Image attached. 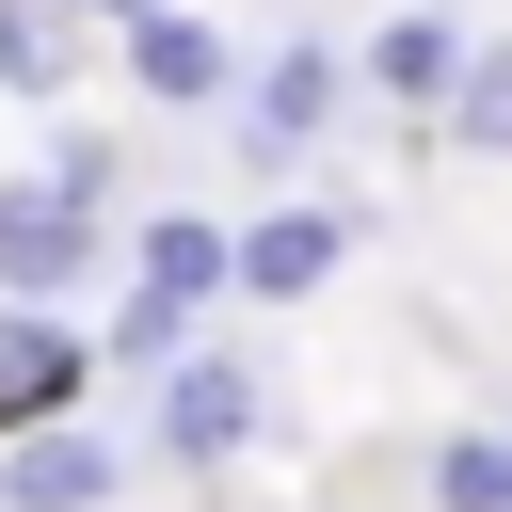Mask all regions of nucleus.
<instances>
[{"instance_id": "1", "label": "nucleus", "mask_w": 512, "mask_h": 512, "mask_svg": "<svg viewBox=\"0 0 512 512\" xmlns=\"http://www.w3.org/2000/svg\"><path fill=\"white\" fill-rule=\"evenodd\" d=\"M128 272H144V288H128V320H112V368H160V352L192 336V304L224 288V224H192V208H160V224L128 240Z\"/></svg>"}, {"instance_id": "2", "label": "nucleus", "mask_w": 512, "mask_h": 512, "mask_svg": "<svg viewBox=\"0 0 512 512\" xmlns=\"http://www.w3.org/2000/svg\"><path fill=\"white\" fill-rule=\"evenodd\" d=\"M80 272H96V208L48 192V176H16L0 192V304H64Z\"/></svg>"}, {"instance_id": "3", "label": "nucleus", "mask_w": 512, "mask_h": 512, "mask_svg": "<svg viewBox=\"0 0 512 512\" xmlns=\"http://www.w3.org/2000/svg\"><path fill=\"white\" fill-rule=\"evenodd\" d=\"M256 416H272V384H256L240 352H160V448H176V464H224Z\"/></svg>"}, {"instance_id": "4", "label": "nucleus", "mask_w": 512, "mask_h": 512, "mask_svg": "<svg viewBox=\"0 0 512 512\" xmlns=\"http://www.w3.org/2000/svg\"><path fill=\"white\" fill-rule=\"evenodd\" d=\"M112 432H80V416H48V432H0V512H112Z\"/></svg>"}, {"instance_id": "5", "label": "nucleus", "mask_w": 512, "mask_h": 512, "mask_svg": "<svg viewBox=\"0 0 512 512\" xmlns=\"http://www.w3.org/2000/svg\"><path fill=\"white\" fill-rule=\"evenodd\" d=\"M80 384H96V352L64 336V304H0V432L80 416Z\"/></svg>"}, {"instance_id": "6", "label": "nucleus", "mask_w": 512, "mask_h": 512, "mask_svg": "<svg viewBox=\"0 0 512 512\" xmlns=\"http://www.w3.org/2000/svg\"><path fill=\"white\" fill-rule=\"evenodd\" d=\"M128 80H144V96H176V112H192V96H224V32H208V16H176V0H128Z\"/></svg>"}, {"instance_id": "7", "label": "nucleus", "mask_w": 512, "mask_h": 512, "mask_svg": "<svg viewBox=\"0 0 512 512\" xmlns=\"http://www.w3.org/2000/svg\"><path fill=\"white\" fill-rule=\"evenodd\" d=\"M320 272H336V224H320V208H272V224L224 240V288H256V304H304Z\"/></svg>"}, {"instance_id": "8", "label": "nucleus", "mask_w": 512, "mask_h": 512, "mask_svg": "<svg viewBox=\"0 0 512 512\" xmlns=\"http://www.w3.org/2000/svg\"><path fill=\"white\" fill-rule=\"evenodd\" d=\"M320 112H336V64H320V48H288V64L256 80V128H240V160H304V128H320Z\"/></svg>"}, {"instance_id": "9", "label": "nucleus", "mask_w": 512, "mask_h": 512, "mask_svg": "<svg viewBox=\"0 0 512 512\" xmlns=\"http://www.w3.org/2000/svg\"><path fill=\"white\" fill-rule=\"evenodd\" d=\"M0 96H64V0H0Z\"/></svg>"}, {"instance_id": "10", "label": "nucleus", "mask_w": 512, "mask_h": 512, "mask_svg": "<svg viewBox=\"0 0 512 512\" xmlns=\"http://www.w3.org/2000/svg\"><path fill=\"white\" fill-rule=\"evenodd\" d=\"M448 128H464V144H480V160H496V144H512V48H480V64H464V80H448Z\"/></svg>"}, {"instance_id": "11", "label": "nucleus", "mask_w": 512, "mask_h": 512, "mask_svg": "<svg viewBox=\"0 0 512 512\" xmlns=\"http://www.w3.org/2000/svg\"><path fill=\"white\" fill-rule=\"evenodd\" d=\"M368 64H384V96H448V80H464V64H448V32H432V16H400V32H384V48H368Z\"/></svg>"}, {"instance_id": "12", "label": "nucleus", "mask_w": 512, "mask_h": 512, "mask_svg": "<svg viewBox=\"0 0 512 512\" xmlns=\"http://www.w3.org/2000/svg\"><path fill=\"white\" fill-rule=\"evenodd\" d=\"M432 496H448V512H496V496H512V432H464V448L432 464Z\"/></svg>"}, {"instance_id": "13", "label": "nucleus", "mask_w": 512, "mask_h": 512, "mask_svg": "<svg viewBox=\"0 0 512 512\" xmlns=\"http://www.w3.org/2000/svg\"><path fill=\"white\" fill-rule=\"evenodd\" d=\"M48 192H80V208H112V144H96V128H64V144H48Z\"/></svg>"}, {"instance_id": "14", "label": "nucleus", "mask_w": 512, "mask_h": 512, "mask_svg": "<svg viewBox=\"0 0 512 512\" xmlns=\"http://www.w3.org/2000/svg\"><path fill=\"white\" fill-rule=\"evenodd\" d=\"M64 16H128V0H64Z\"/></svg>"}, {"instance_id": "15", "label": "nucleus", "mask_w": 512, "mask_h": 512, "mask_svg": "<svg viewBox=\"0 0 512 512\" xmlns=\"http://www.w3.org/2000/svg\"><path fill=\"white\" fill-rule=\"evenodd\" d=\"M496 512H512V496H496Z\"/></svg>"}]
</instances>
